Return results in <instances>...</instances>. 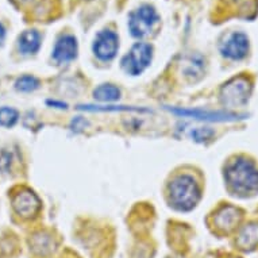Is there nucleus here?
I'll list each match as a JSON object with an SVG mask.
<instances>
[{
  "label": "nucleus",
  "mask_w": 258,
  "mask_h": 258,
  "mask_svg": "<svg viewBox=\"0 0 258 258\" xmlns=\"http://www.w3.org/2000/svg\"><path fill=\"white\" fill-rule=\"evenodd\" d=\"M226 182L235 195L247 196L258 192V168L253 161L238 157L224 170Z\"/></svg>",
  "instance_id": "f257e3e1"
},
{
  "label": "nucleus",
  "mask_w": 258,
  "mask_h": 258,
  "mask_svg": "<svg viewBox=\"0 0 258 258\" xmlns=\"http://www.w3.org/2000/svg\"><path fill=\"white\" fill-rule=\"evenodd\" d=\"M200 199L199 186L188 174H181L169 184L170 206L178 211H190Z\"/></svg>",
  "instance_id": "f03ea898"
},
{
  "label": "nucleus",
  "mask_w": 258,
  "mask_h": 258,
  "mask_svg": "<svg viewBox=\"0 0 258 258\" xmlns=\"http://www.w3.org/2000/svg\"><path fill=\"white\" fill-rule=\"evenodd\" d=\"M251 93V83L246 77H237L223 85L220 91V100L229 108L245 106Z\"/></svg>",
  "instance_id": "7ed1b4c3"
},
{
  "label": "nucleus",
  "mask_w": 258,
  "mask_h": 258,
  "mask_svg": "<svg viewBox=\"0 0 258 258\" xmlns=\"http://www.w3.org/2000/svg\"><path fill=\"white\" fill-rule=\"evenodd\" d=\"M158 22V14L154 7L149 5L141 6L140 9L128 15V30L133 37L144 38L150 33Z\"/></svg>",
  "instance_id": "20e7f679"
},
{
  "label": "nucleus",
  "mask_w": 258,
  "mask_h": 258,
  "mask_svg": "<svg viewBox=\"0 0 258 258\" xmlns=\"http://www.w3.org/2000/svg\"><path fill=\"white\" fill-rule=\"evenodd\" d=\"M153 47L148 43H136L122 59L123 71L132 76H138L150 65Z\"/></svg>",
  "instance_id": "39448f33"
},
{
  "label": "nucleus",
  "mask_w": 258,
  "mask_h": 258,
  "mask_svg": "<svg viewBox=\"0 0 258 258\" xmlns=\"http://www.w3.org/2000/svg\"><path fill=\"white\" fill-rule=\"evenodd\" d=\"M13 207L19 216L31 219L41 210V200L33 190L22 189L14 195Z\"/></svg>",
  "instance_id": "423d86ee"
},
{
  "label": "nucleus",
  "mask_w": 258,
  "mask_h": 258,
  "mask_svg": "<svg viewBox=\"0 0 258 258\" xmlns=\"http://www.w3.org/2000/svg\"><path fill=\"white\" fill-rule=\"evenodd\" d=\"M119 49V38L111 30H103L96 35L93 42V53L102 61H110L116 55Z\"/></svg>",
  "instance_id": "0eeeda50"
},
{
  "label": "nucleus",
  "mask_w": 258,
  "mask_h": 258,
  "mask_svg": "<svg viewBox=\"0 0 258 258\" xmlns=\"http://www.w3.org/2000/svg\"><path fill=\"white\" fill-rule=\"evenodd\" d=\"M220 51L226 58L242 59L249 51V38L243 33H234L224 41Z\"/></svg>",
  "instance_id": "6e6552de"
},
{
  "label": "nucleus",
  "mask_w": 258,
  "mask_h": 258,
  "mask_svg": "<svg viewBox=\"0 0 258 258\" xmlns=\"http://www.w3.org/2000/svg\"><path fill=\"white\" fill-rule=\"evenodd\" d=\"M173 114L188 116V118L204 119V120H214V122H226V120H238L246 118V115L233 114V112H223V111H200V110H181V108H170Z\"/></svg>",
  "instance_id": "1a4fd4ad"
},
{
  "label": "nucleus",
  "mask_w": 258,
  "mask_h": 258,
  "mask_svg": "<svg viewBox=\"0 0 258 258\" xmlns=\"http://www.w3.org/2000/svg\"><path fill=\"white\" fill-rule=\"evenodd\" d=\"M241 218L242 215L239 210L231 207V206H226V207L220 208L214 216V226L216 227V230H219L222 233H230L237 227Z\"/></svg>",
  "instance_id": "9d476101"
},
{
  "label": "nucleus",
  "mask_w": 258,
  "mask_h": 258,
  "mask_svg": "<svg viewBox=\"0 0 258 258\" xmlns=\"http://www.w3.org/2000/svg\"><path fill=\"white\" fill-rule=\"evenodd\" d=\"M77 39L73 35H63L55 42L53 49V58L57 62H69L76 58Z\"/></svg>",
  "instance_id": "9b49d317"
},
{
  "label": "nucleus",
  "mask_w": 258,
  "mask_h": 258,
  "mask_svg": "<svg viewBox=\"0 0 258 258\" xmlns=\"http://www.w3.org/2000/svg\"><path fill=\"white\" fill-rule=\"evenodd\" d=\"M30 250L38 257H47L55 249V242L50 234L37 233L30 238Z\"/></svg>",
  "instance_id": "f8f14e48"
},
{
  "label": "nucleus",
  "mask_w": 258,
  "mask_h": 258,
  "mask_svg": "<svg viewBox=\"0 0 258 258\" xmlns=\"http://www.w3.org/2000/svg\"><path fill=\"white\" fill-rule=\"evenodd\" d=\"M235 245L243 251L255 249L258 245V223H249L242 227L235 239Z\"/></svg>",
  "instance_id": "ddd939ff"
},
{
  "label": "nucleus",
  "mask_w": 258,
  "mask_h": 258,
  "mask_svg": "<svg viewBox=\"0 0 258 258\" xmlns=\"http://www.w3.org/2000/svg\"><path fill=\"white\" fill-rule=\"evenodd\" d=\"M18 47L22 54H35L41 47V34L37 30H26L19 35Z\"/></svg>",
  "instance_id": "4468645a"
},
{
  "label": "nucleus",
  "mask_w": 258,
  "mask_h": 258,
  "mask_svg": "<svg viewBox=\"0 0 258 258\" xmlns=\"http://www.w3.org/2000/svg\"><path fill=\"white\" fill-rule=\"evenodd\" d=\"M93 96L100 102H114L120 98V91L112 84H103L93 91Z\"/></svg>",
  "instance_id": "2eb2a0df"
},
{
  "label": "nucleus",
  "mask_w": 258,
  "mask_h": 258,
  "mask_svg": "<svg viewBox=\"0 0 258 258\" xmlns=\"http://www.w3.org/2000/svg\"><path fill=\"white\" fill-rule=\"evenodd\" d=\"M19 114L15 108L11 107H2L0 108V126L13 127L18 122Z\"/></svg>",
  "instance_id": "dca6fc26"
},
{
  "label": "nucleus",
  "mask_w": 258,
  "mask_h": 258,
  "mask_svg": "<svg viewBox=\"0 0 258 258\" xmlns=\"http://www.w3.org/2000/svg\"><path fill=\"white\" fill-rule=\"evenodd\" d=\"M39 87V81L33 76H22L15 83V88L21 92H31Z\"/></svg>",
  "instance_id": "f3484780"
},
{
  "label": "nucleus",
  "mask_w": 258,
  "mask_h": 258,
  "mask_svg": "<svg viewBox=\"0 0 258 258\" xmlns=\"http://www.w3.org/2000/svg\"><path fill=\"white\" fill-rule=\"evenodd\" d=\"M80 110L87 111H138V108H130V107H102V106H79Z\"/></svg>",
  "instance_id": "a211bd4d"
},
{
  "label": "nucleus",
  "mask_w": 258,
  "mask_h": 258,
  "mask_svg": "<svg viewBox=\"0 0 258 258\" xmlns=\"http://www.w3.org/2000/svg\"><path fill=\"white\" fill-rule=\"evenodd\" d=\"M212 136H214V132L210 130V128H196V130L192 132L194 140L198 141V142H203V141L210 140Z\"/></svg>",
  "instance_id": "6ab92c4d"
},
{
  "label": "nucleus",
  "mask_w": 258,
  "mask_h": 258,
  "mask_svg": "<svg viewBox=\"0 0 258 258\" xmlns=\"http://www.w3.org/2000/svg\"><path fill=\"white\" fill-rule=\"evenodd\" d=\"M5 38H6V29H5V26L0 23V47H2L3 42H5Z\"/></svg>",
  "instance_id": "aec40b11"
},
{
  "label": "nucleus",
  "mask_w": 258,
  "mask_h": 258,
  "mask_svg": "<svg viewBox=\"0 0 258 258\" xmlns=\"http://www.w3.org/2000/svg\"><path fill=\"white\" fill-rule=\"evenodd\" d=\"M19 2H21V3H25V2H27V0H19Z\"/></svg>",
  "instance_id": "412c9836"
}]
</instances>
